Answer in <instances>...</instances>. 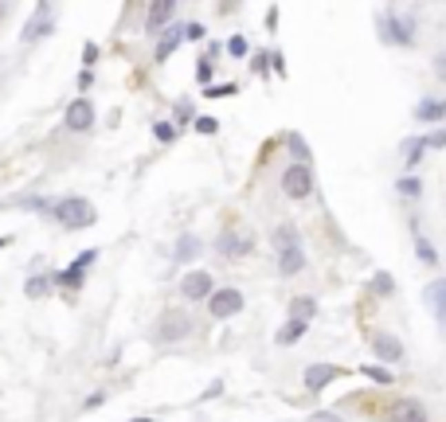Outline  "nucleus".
<instances>
[{"label":"nucleus","mask_w":446,"mask_h":422,"mask_svg":"<svg viewBox=\"0 0 446 422\" xmlns=\"http://www.w3.org/2000/svg\"><path fill=\"white\" fill-rule=\"evenodd\" d=\"M55 215H59L63 227H90V223H94V207L74 196V200H63V204H55Z\"/></svg>","instance_id":"1"},{"label":"nucleus","mask_w":446,"mask_h":422,"mask_svg":"<svg viewBox=\"0 0 446 422\" xmlns=\"http://www.w3.org/2000/svg\"><path fill=\"white\" fill-rule=\"evenodd\" d=\"M282 192H286L290 200H305V196L314 192V172L305 169V165H290V169L282 172Z\"/></svg>","instance_id":"2"},{"label":"nucleus","mask_w":446,"mask_h":422,"mask_svg":"<svg viewBox=\"0 0 446 422\" xmlns=\"http://www.w3.org/2000/svg\"><path fill=\"white\" fill-rule=\"evenodd\" d=\"M207 309H212V317L227 321V317H235L243 309V293L239 290H216L212 297H207Z\"/></svg>","instance_id":"3"},{"label":"nucleus","mask_w":446,"mask_h":422,"mask_svg":"<svg viewBox=\"0 0 446 422\" xmlns=\"http://www.w3.org/2000/svg\"><path fill=\"white\" fill-rule=\"evenodd\" d=\"M188 333H192V321L172 309V313H165L157 321V333H153V337H157V340H184Z\"/></svg>","instance_id":"4"},{"label":"nucleus","mask_w":446,"mask_h":422,"mask_svg":"<svg viewBox=\"0 0 446 422\" xmlns=\"http://www.w3.org/2000/svg\"><path fill=\"white\" fill-rule=\"evenodd\" d=\"M387 422H427V410L415 399H399L396 407H387Z\"/></svg>","instance_id":"5"},{"label":"nucleus","mask_w":446,"mask_h":422,"mask_svg":"<svg viewBox=\"0 0 446 422\" xmlns=\"http://www.w3.org/2000/svg\"><path fill=\"white\" fill-rule=\"evenodd\" d=\"M90 121H94L90 98H74L71 106H67V129H90Z\"/></svg>","instance_id":"6"},{"label":"nucleus","mask_w":446,"mask_h":422,"mask_svg":"<svg viewBox=\"0 0 446 422\" xmlns=\"http://www.w3.org/2000/svg\"><path fill=\"white\" fill-rule=\"evenodd\" d=\"M212 274H204V270H196V274L184 277V297L188 302H200V297H212Z\"/></svg>","instance_id":"7"},{"label":"nucleus","mask_w":446,"mask_h":422,"mask_svg":"<svg viewBox=\"0 0 446 422\" xmlns=\"http://www.w3.org/2000/svg\"><path fill=\"white\" fill-rule=\"evenodd\" d=\"M337 375H345V372H341V368H333V363H314V368L305 372V387H310V391H321V387L333 383Z\"/></svg>","instance_id":"8"},{"label":"nucleus","mask_w":446,"mask_h":422,"mask_svg":"<svg viewBox=\"0 0 446 422\" xmlns=\"http://www.w3.org/2000/svg\"><path fill=\"white\" fill-rule=\"evenodd\" d=\"M48 32H51V4H39L36 20L24 28V43H32V39H39V36H48Z\"/></svg>","instance_id":"9"},{"label":"nucleus","mask_w":446,"mask_h":422,"mask_svg":"<svg viewBox=\"0 0 446 422\" xmlns=\"http://www.w3.org/2000/svg\"><path fill=\"white\" fill-rule=\"evenodd\" d=\"M427 302L434 305V317H438V325L446 328V282H431V286H427Z\"/></svg>","instance_id":"10"},{"label":"nucleus","mask_w":446,"mask_h":422,"mask_svg":"<svg viewBox=\"0 0 446 422\" xmlns=\"http://www.w3.org/2000/svg\"><path fill=\"white\" fill-rule=\"evenodd\" d=\"M90 262H94V251L79 254V262H74L71 270H63V274H59V282H63V286H71V290H74V286L83 282V270H86V266H90Z\"/></svg>","instance_id":"11"},{"label":"nucleus","mask_w":446,"mask_h":422,"mask_svg":"<svg viewBox=\"0 0 446 422\" xmlns=\"http://www.w3.org/2000/svg\"><path fill=\"white\" fill-rule=\"evenodd\" d=\"M411 20L407 16H403V20H399V16H387V39H396V43H411Z\"/></svg>","instance_id":"12"},{"label":"nucleus","mask_w":446,"mask_h":422,"mask_svg":"<svg viewBox=\"0 0 446 422\" xmlns=\"http://www.w3.org/2000/svg\"><path fill=\"white\" fill-rule=\"evenodd\" d=\"M172 12H176V4H172V0H161V4H153V8H149V32H157L165 20H172Z\"/></svg>","instance_id":"13"},{"label":"nucleus","mask_w":446,"mask_h":422,"mask_svg":"<svg viewBox=\"0 0 446 422\" xmlns=\"http://www.w3.org/2000/svg\"><path fill=\"white\" fill-rule=\"evenodd\" d=\"M282 274H298L305 266V254H302V246H290V251H282Z\"/></svg>","instance_id":"14"},{"label":"nucleus","mask_w":446,"mask_h":422,"mask_svg":"<svg viewBox=\"0 0 446 422\" xmlns=\"http://www.w3.org/2000/svg\"><path fill=\"white\" fill-rule=\"evenodd\" d=\"M372 344H376V356H384V360H399V356H403L396 337H376Z\"/></svg>","instance_id":"15"},{"label":"nucleus","mask_w":446,"mask_h":422,"mask_svg":"<svg viewBox=\"0 0 446 422\" xmlns=\"http://www.w3.org/2000/svg\"><path fill=\"white\" fill-rule=\"evenodd\" d=\"M446 118V102H419V121H438Z\"/></svg>","instance_id":"16"},{"label":"nucleus","mask_w":446,"mask_h":422,"mask_svg":"<svg viewBox=\"0 0 446 422\" xmlns=\"http://www.w3.org/2000/svg\"><path fill=\"white\" fill-rule=\"evenodd\" d=\"M290 313H294V321H310L314 317V297H294Z\"/></svg>","instance_id":"17"},{"label":"nucleus","mask_w":446,"mask_h":422,"mask_svg":"<svg viewBox=\"0 0 446 422\" xmlns=\"http://www.w3.org/2000/svg\"><path fill=\"white\" fill-rule=\"evenodd\" d=\"M302 333H305V321H290V325L278 333V344H294V340L302 337Z\"/></svg>","instance_id":"18"},{"label":"nucleus","mask_w":446,"mask_h":422,"mask_svg":"<svg viewBox=\"0 0 446 422\" xmlns=\"http://www.w3.org/2000/svg\"><path fill=\"white\" fill-rule=\"evenodd\" d=\"M181 36H184V28H176V32H169V36L161 39V48H157V59H169V51L181 43Z\"/></svg>","instance_id":"19"},{"label":"nucleus","mask_w":446,"mask_h":422,"mask_svg":"<svg viewBox=\"0 0 446 422\" xmlns=\"http://www.w3.org/2000/svg\"><path fill=\"white\" fill-rule=\"evenodd\" d=\"M274 242H278V251H290V246H298V235H294V227H278Z\"/></svg>","instance_id":"20"},{"label":"nucleus","mask_w":446,"mask_h":422,"mask_svg":"<svg viewBox=\"0 0 446 422\" xmlns=\"http://www.w3.org/2000/svg\"><path fill=\"white\" fill-rule=\"evenodd\" d=\"M196 254H200V242H196L192 235H184L181 246H176V258H196Z\"/></svg>","instance_id":"21"},{"label":"nucleus","mask_w":446,"mask_h":422,"mask_svg":"<svg viewBox=\"0 0 446 422\" xmlns=\"http://www.w3.org/2000/svg\"><path fill=\"white\" fill-rule=\"evenodd\" d=\"M28 293H32V297H43V293H48V277H36V282H28Z\"/></svg>","instance_id":"22"},{"label":"nucleus","mask_w":446,"mask_h":422,"mask_svg":"<svg viewBox=\"0 0 446 422\" xmlns=\"http://www.w3.org/2000/svg\"><path fill=\"white\" fill-rule=\"evenodd\" d=\"M361 372H368L376 383H392V372H384V368H361Z\"/></svg>","instance_id":"23"},{"label":"nucleus","mask_w":446,"mask_h":422,"mask_svg":"<svg viewBox=\"0 0 446 422\" xmlns=\"http://www.w3.org/2000/svg\"><path fill=\"white\" fill-rule=\"evenodd\" d=\"M290 149H294V157H298V160L310 157V153H305V141H302V137H290Z\"/></svg>","instance_id":"24"},{"label":"nucleus","mask_w":446,"mask_h":422,"mask_svg":"<svg viewBox=\"0 0 446 422\" xmlns=\"http://www.w3.org/2000/svg\"><path fill=\"white\" fill-rule=\"evenodd\" d=\"M204 94H212V98H227V94H235V86L223 83V86H212V90H204Z\"/></svg>","instance_id":"25"},{"label":"nucleus","mask_w":446,"mask_h":422,"mask_svg":"<svg viewBox=\"0 0 446 422\" xmlns=\"http://www.w3.org/2000/svg\"><path fill=\"white\" fill-rule=\"evenodd\" d=\"M216 125H219L216 118H196V129L200 133H216Z\"/></svg>","instance_id":"26"},{"label":"nucleus","mask_w":446,"mask_h":422,"mask_svg":"<svg viewBox=\"0 0 446 422\" xmlns=\"http://www.w3.org/2000/svg\"><path fill=\"white\" fill-rule=\"evenodd\" d=\"M434 74L446 83V51H438V55H434Z\"/></svg>","instance_id":"27"},{"label":"nucleus","mask_w":446,"mask_h":422,"mask_svg":"<svg viewBox=\"0 0 446 422\" xmlns=\"http://www.w3.org/2000/svg\"><path fill=\"white\" fill-rule=\"evenodd\" d=\"M427 145H434V149H443V145H446V129L431 133V137H427Z\"/></svg>","instance_id":"28"},{"label":"nucleus","mask_w":446,"mask_h":422,"mask_svg":"<svg viewBox=\"0 0 446 422\" xmlns=\"http://www.w3.org/2000/svg\"><path fill=\"white\" fill-rule=\"evenodd\" d=\"M227 48H231V55H243V51H247V39H243V36H235V39L227 43Z\"/></svg>","instance_id":"29"},{"label":"nucleus","mask_w":446,"mask_h":422,"mask_svg":"<svg viewBox=\"0 0 446 422\" xmlns=\"http://www.w3.org/2000/svg\"><path fill=\"white\" fill-rule=\"evenodd\" d=\"M399 192H403V196H415V192H419V180H399Z\"/></svg>","instance_id":"30"},{"label":"nucleus","mask_w":446,"mask_h":422,"mask_svg":"<svg viewBox=\"0 0 446 422\" xmlns=\"http://www.w3.org/2000/svg\"><path fill=\"white\" fill-rule=\"evenodd\" d=\"M419 258H423V262H434V251H431L423 239H419Z\"/></svg>","instance_id":"31"},{"label":"nucleus","mask_w":446,"mask_h":422,"mask_svg":"<svg viewBox=\"0 0 446 422\" xmlns=\"http://www.w3.org/2000/svg\"><path fill=\"white\" fill-rule=\"evenodd\" d=\"M376 277H380V282H376V290H387V293H392V277H387V274H376Z\"/></svg>","instance_id":"32"},{"label":"nucleus","mask_w":446,"mask_h":422,"mask_svg":"<svg viewBox=\"0 0 446 422\" xmlns=\"http://www.w3.org/2000/svg\"><path fill=\"white\" fill-rule=\"evenodd\" d=\"M83 59H86V63H94V59H98V48H94V43H86V51H83Z\"/></svg>","instance_id":"33"},{"label":"nucleus","mask_w":446,"mask_h":422,"mask_svg":"<svg viewBox=\"0 0 446 422\" xmlns=\"http://www.w3.org/2000/svg\"><path fill=\"white\" fill-rule=\"evenodd\" d=\"M133 422H153V419H133Z\"/></svg>","instance_id":"34"},{"label":"nucleus","mask_w":446,"mask_h":422,"mask_svg":"<svg viewBox=\"0 0 446 422\" xmlns=\"http://www.w3.org/2000/svg\"><path fill=\"white\" fill-rule=\"evenodd\" d=\"M0 246H8V239H0Z\"/></svg>","instance_id":"35"}]
</instances>
